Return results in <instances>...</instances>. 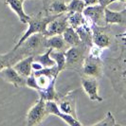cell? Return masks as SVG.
Segmentation results:
<instances>
[{"label": "cell", "instance_id": "obj_1", "mask_svg": "<svg viewBox=\"0 0 126 126\" xmlns=\"http://www.w3.org/2000/svg\"><path fill=\"white\" fill-rule=\"evenodd\" d=\"M106 70L114 89L126 99V53L107 63Z\"/></svg>", "mask_w": 126, "mask_h": 126}, {"label": "cell", "instance_id": "obj_2", "mask_svg": "<svg viewBox=\"0 0 126 126\" xmlns=\"http://www.w3.org/2000/svg\"><path fill=\"white\" fill-rule=\"evenodd\" d=\"M59 15H51V14H48L47 13H46V14H44L43 13H39L38 15L32 17L30 22L28 23V28H27L26 32L21 36V38L19 39V41L16 43L13 48H17L18 47H20L25 42L28 38L31 37L33 34H36V33L45 34L48 23L51 22L53 19H55Z\"/></svg>", "mask_w": 126, "mask_h": 126}, {"label": "cell", "instance_id": "obj_3", "mask_svg": "<svg viewBox=\"0 0 126 126\" xmlns=\"http://www.w3.org/2000/svg\"><path fill=\"white\" fill-rule=\"evenodd\" d=\"M90 47L86 45L81 44L79 46H72L69 47L64 51L65 58H66V64L65 69L75 70L77 72L81 73L82 67V63L85 59L86 55L88 54Z\"/></svg>", "mask_w": 126, "mask_h": 126}, {"label": "cell", "instance_id": "obj_4", "mask_svg": "<svg viewBox=\"0 0 126 126\" xmlns=\"http://www.w3.org/2000/svg\"><path fill=\"white\" fill-rule=\"evenodd\" d=\"M103 72H104V65L103 62L101 61V56H96L88 52L82 63L81 74L100 79L103 75Z\"/></svg>", "mask_w": 126, "mask_h": 126}, {"label": "cell", "instance_id": "obj_5", "mask_svg": "<svg viewBox=\"0 0 126 126\" xmlns=\"http://www.w3.org/2000/svg\"><path fill=\"white\" fill-rule=\"evenodd\" d=\"M46 110V101L39 97L35 103L29 109L26 116V124L28 126L39 125L47 117Z\"/></svg>", "mask_w": 126, "mask_h": 126}, {"label": "cell", "instance_id": "obj_6", "mask_svg": "<svg viewBox=\"0 0 126 126\" xmlns=\"http://www.w3.org/2000/svg\"><path fill=\"white\" fill-rule=\"evenodd\" d=\"M77 101H78V90H73V91L68 92L64 96L59 97L56 101L62 112L69 114L75 118H78Z\"/></svg>", "mask_w": 126, "mask_h": 126}, {"label": "cell", "instance_id": "obj_7", "mask_svg": "<svg viewBox=\"0 0 126 126\" xmlns=\"http://www.w3.org/2000/svg\"><path fill=\"white\" fill-rule=\"evenodd\" d=\"M104 7L101 6L100 4H96L92 6H87L83 10V15L85 16L86 20L91 25L96 26H106L105 24V13H104Z\"/></svg>", "mask_w": 126, "mask_h": 126}, {"label": "cell", "instance_id": "obj_8", "mask_svg": "<svg viewBox=\"0 0 126 126\" xmlns=\"http://www.w3.org/2000/svg\"><path fill=\"white\" fill-rule=\"evenodd\" d=\"M99 79L88 77V76L82 75L81 77V83H82V90L88 97V99L92 101L101 102L103 99L99 94Z\"/></svg>", "mask_w": 126, "mask_h": 126}, {"label": "cell", "instance_id": "obj_9", "mask_svg": "<svg viewBox=\"0 0 126 126\" xmlns=\"http://www.w3.org/2000/svg\"><path fill=\"white\" fill-rule=\"evenodd\" d=\"M106 28H107L106 26L101 27V26L91 25L93 45L102 50L108 48L112 44V39L110 34L108 33Z\"/></svg>", "mask_w": 126, "mask_h": 126}, {"label": "cell", "instance_id": "obj_10", "mask_svg": "<svg viewBox=\"0 0 126 126\" xmlns=\"http://www.w3.org/2000/svg\"><path fill=\"white\" fill-rule=\"evenodd\" d=\"M46 110L47 115H53L59 117L62 120H63L66 124L70 126H82V123L79 120L78 118H75L69 114L63 113L60 110L56 101H46Z\"/></svg>", "mask_w": 126, "mask_h": 126}, {"label": "cell", "instance_id": "obj_11", "mask_svg": "<svg viewBox=\"0 0 126 126\" xmlns=\"http://www.w3.org/2000/svg\"><path fill=\"white\" fill-rule=\"evenodd\" d=\"M0 79L5 81L8 83H11L16 88L25 87L26 78L20 75L16 70L13 68V65H9L0 70Z\"/></svg>", "mask_w": 126, "mask_h": 126}, {"label": "cell", "instance_id": "obj_12", "mask_svg": "<svg viewBox=\"0 0 126 126\" xmlns=\"http://www.w3.org/2000/svg\"><path fill=\"white\" fill-rule=\"evenodd\" d=\"M69 27L67 22V13L60 14L55 19L48 23L47 27V31L45 35L46 36H52L57 34H63V32Z\"/></svg>", "mask_w": 126, "mask_h": 126}, {"label": "cell", "instance_id": "obj_13", "mask_svg": "<svg viewBox=\"0 0 126 126\" xmlns=\"http://www.w3.org/2000/svg\"><path fill=\"white\" fill-rule=\"evenodd\" d=\"M5 3L13 13L17 15L19 21L21 23L28 25L32 16H30L29 14L26 13L25 10H24V6H23L24 1H22V0H7Z\"/></svg>", "mask_w": 126, "mask_h": 126}, {"label": "cell", "instance_id": "obj_14", "mask_svg": "<svg viewBox=\"0 0 126 126\" xmlns=\"http://www.w3.org/2000/svg\"><path fill=\"white\" fill-rule=\"evenodd\" d=\"M33 61H34V56L33 55L27 56L23 59H21V60H19L18 62H16L13 66L20 75L27 78L31 74H32V72H33V70H32Z\"/></svg>", "mask_w": 126, "mask_h": 126}, {"label": "cell", "instance_id": "obj_15", "mask_svg": "<svg viewBox=\"0 0 126 126\" xmlns=\"http://www.w3.org/2000/svg\"><path fill=\"white\" fill-rule=\"evenodd\" d=\"M46 47L52 48L53 50L65 51L69 47V46L64 41L63 34H57V35H52V36H47Z\"/></svg>", "mask_w": 126, "mask_h": 126}, {"label": "cell", "instance_id": "obj_16", "mask_svg": "<svg viewBox=\"0 0 126 126\" xmlns=\"http://www.w3.org/2000/svg\"><path fill=\"white\" fill-rule=\"evenodd\" d=\"M105 24L113 25V24H120V25H126V14L122 12H116L112 11L109 8H105Z\"/></svg>", "mask_w": 126, "mask_h": 126}, {"label": "cell", "instance_id": "obj_17", "mask_svg": "<svg viewBox=\"0 0 126 126\" xmlns=\"http://www.w3.org/2000/svg\"><path fill=\"white\" fill-rule=\"evenodd\" d=\"M45 12L51 15H59L67 13V3L64 0H53L46 7Z\"/></svg>", "mask_w": 126, "mask_h": 126}, {"label": "cell", "instance_id": "obj_18", "mask_svg": "<svg viewBox=\"0 0 126 126\" xmlns=\"http://www.w3.org/2000/svg\"><path fill=\"white\" fill-rule=\"evenodd\" d=\"M63 37L64 39V41L68 44L69 47H72V46H79L82 43L81 38H80V35L79 33L77 32L74 28L72 27H68L63 33Z\"/></svg>", "mask_w": 126, "mask_h": 126}, {"label": "cell", "instance_id": "obj_19", "mask_svg": "<svg viewBox=\"0 0 126 126\" xmlns=\"http://www.w3.org/2000/svg\"><path fill=\"white\" fill-rule=\"evenodd\" d=\"M67 22L68 25L75 30L88 23L82 13H67Z\"/></svg>", "mask_w": 126, "mask_h": 126}, {"label": "cell", "instance_id": "obj_20", "mask_svg": "<svg viewBox=\"0 0 126 126\" xmlns=\"http://www.w3.org/2000/svg\"><path fill=\"white\" fill-rule=\"evenodd\" d=\"M51 50H52V48H47L44 52L35 55L34 56V61L38 62L39 63H41L44 67H51V66L56 65L55 61L50 56Z\"/></svg>", "mask_w": 126, "mask_h": 126}, {"label": "cell", "instance_id": "obj_21", "mask_svg": "<svg viewBox=\"0 0 126 126\" xmlns=\"http://www.w3.org/2000/svg\"><path fill=\"white\" fill-rule=\"evenodd\" d=\"M51 58L55 61L56 63V66L58 72L61 73L63 70L65 69V64H66V58H65V54L64 51H59V50H51L50 53Z\"/></svg>", "mask_w": 126, "mask_h": 126}, {"label": "cell", "instance_id": "obj_22", "mask_svg": "<svg viewBox=\"0 0 126 126\" xmlns=\"http://www.w3.org/2000/svg\"><path fill=\"white\" fill-rule=\"evenodd\" d=\"M85 4L82 0H70L67 3V13H82Z\"/></svg>", "mask_w": 126, "mask_h": 126}, {"label": "cell", "instance_id": "obj_23", "mask_svg": "<svg viewBox=\"0 0 126 126\" xmlns=\"http://www.w3.org/2000/svg\"><path fill=\"white\" fill-rule=\"evenodd\" d=\"M97 125H102V126H115L119 125L116 121V119L113 116V114L111 113L110 111H108L107 114L105 115V117L100 121H97L92 124V126H97Z\"/></svg>", "mask_w": 126, "mask_h": 126}, {"label": "cell", "instance_id": "obj_24", "mask_svg": "<svg viewBox=\"0 0 126 126\" xmlns=\"http://www.w3.org/2000/svg\"><path fill=\"white\" fill-rule=\"evenodd\" d=\"M26 86L29 87V88L35 90L36 92L39 90L37 82H36V78H35V76L33 74V72H32V74H31L29 77L26 78Z\"/></svg>", "mask_w": 126, "mask_h": 126}, {"label": "cell", "instance_id": "obj_25", "mask_svg": "<svg viewBox=\"0 0 126 126\" xmlns=\"http://www.w3.org/2000/svg\"><path fill=\"white\" fill-rule=\"evenodd\" d=\"M11 65V63L9 62L6 54H0V70H2L4 67Z\"/></svg>", "mask_w": 126, "mask_h": 126}, {"label": "cell", "instance_id": "obj_26", "mask_svg": "<svg viewBox=\"0 0 126 126\" xmlns=\"http://www.w3.org/2000/svg\"><path fill=\"white\" fill-rule=\"evenodd\" d=\"M117 0H99V4L101 6L104 7V8H107L110 4H112L114 2H116Z\"/></svg>", "mask_w": 126, "mask_h": 126}, {"label": "cell", "instance_id": "obj_27", "mask_svg": "<svg viewBox=\"0 0 126 126\" xmlns=\"http://www.w3.org/2000/svg\"><path fill=\"white\" fill-rule=\"evenodd\" d=\"M82 1H83V3L85 4V7L99 4V0H82Z\"/></svg>", "mask_w": 126, "mask_h": 126}, {"label": "cell", "instance_id": "obj_28", "mask_svg": "<svg viewBox=\"0 0 126 126\" xmlns=\"http://www.w3.org/2000/svg\"><path fill=\"white\" fill-rule=\"evenodd\" d=\"M117 1H121V2H123V1H126V0H117Z\"/></svg>", "mask_w": 126, "mask_h": 126}, {"label": "cell", "instance_id": "obj_29", "mask_svg": "<svg viewBox=\"0 0 126 126\" xmlns=\"http://www.w3.org/2000/svg\"><path fill=\"white\" fill-rule=\"evenodd\" d=\"M1 1H4V2H6L7 0H1Z\"/></svg>", "mask_w": 126, "mask_h": 126}, {"label": "cell", "instance_id": "obj_30", "mask_svg": "<svg viewBox=\"0 0 126 126\" xmlns=\"http://www.w3.org/2000/svg\"><path fill=\"white\" fill-rule=\"evenodd\" d=\"M22 1H25V0H22Z\"/></svg>", "mask_w": 126, "mask_h": 126}]
</instances>
